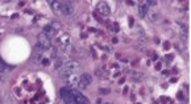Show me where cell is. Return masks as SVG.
Segmentation results:
<instances>
[{"instance_id":"9a60e30c","label":"cell","mask_w":191,"mask_h":104,"mask_svg":"<svg viewBox=\"0 0 191 104\" xmlns=\"http://www.w3.org/2000/svg\"><path fill=\"white\" fill-rule=\"evenodd\" d=\"M145 41H146L145 37H140V38H138V42H140V44H145Z\"/></svg>"},{"instance_id":"7c38bea8","label":"cell","mask_w":191,"mask_h":104,"mask_svg":"<svg viewBox=\"0 0 191 104\" xmlns=\"http://www.w3.org/2000/svg\"><path fill=\"white\" fill-rule=\"evenodd\" d=\"M132 78H133V81H144L145 79V76L142 74H140V73H133Z\"/></svg>"},{"instance_id":"2e32d148","label":"cell","mask_w":191,"mask_h":104,"mask_svg":"<svg viewBox=\"0 0 191 104\" xmlns=\"http://www.w3.org/2000/svg\"><path fill=\"white\" fill-rule=\"evenodd\" d=\"M104 104H112V103H104Z\"/></svg>"},{"instance_id":"7a4b0ae2","label":"cell","mask_w":191,"mask_h":104,"mask_svg":"<svg viewBox=\"0 0 191 104\" xmlns=\"http://www.w3.org/2000/svg\"><path fill=\"white\" fill-rule=\"evenodd\" d=\"M59 96L61 99L65 101L66 104H74V100H73V96H71V88L69 87H62L59 90Z\"/></svg>"},{"instance_id":"ba28073f","label":"cell","mask_w":191,"mask_h":104,"mask_svg":"<svg viewBox=\"0 0 191 104\" xmlns=\"http://www.w3.org/2000/svg\"><path fill=\"white\" fill-rule=\"evenodd\" d=\"M148 2H141L138 4V15L140 17H145L146 13H148Z\"/></svg>"},{"instance_id":"277c9868","label":"cell","mask_w":191,"mask_h":104,"mask_svg":"<svg viewBox=\"0 0 191 104\" xmlns=\"http://www.w3.org/2000/svg\"><path fill=\"white\" fill-rule=\"evenodd\" d=\"M91 83H92V78H91V75L87 74V73H85V74H82V75L79 76L78 87H79L80 90H85V88H87L88 86H90Z\"/></svg>"},{"instance_id":"52a82bcc","label":"cell","mask_w":191,"mask_h":104,"mask_svg":"<svg viewBox=\"0 0 191 104\" xmlns=\"http://www.w3.org/2000/svg\"><path fill=\"white\" fill-rule=\"evenodd\" d=\"M96 11L99 12L101 16H108V15L111 13L110 5H108L106 2H100V3H98V5H96Z\"/></svg>"},{"instance_id":"9c48e42d","label":"cell","mask_w":191,"mask_h":104,"mask_svg":"<svg viewBox=\"0 0 191 104\" xmlns=\"http://www.w3.org/2000/svg\"><path fill=\"white\" fill-rule=\"evenodd\" d=\"M148 18H149V21H152V23H154V21H157L158 20V17H160V13L156 11V9H148Z\"/></svg>"},{"instance_id":"5bb4252c","label":"cell","mask_w":191,"mask_h":104,"mask_svg":"<svg viewBox=\"0 0 191 104\" xmlns=\"http://www.w3.org/2000/svg\"><path fill=\"white\" fill-rule=\"evenodd\" d=\"M4 69H5V65H4V62L2 60H0V73H3Z\"/></svg>"},{"instance_id":"8fae6325","label":"cell","mask_w":191,"mask_h":104,"mask_svg":"<svg viewBox=\"0 0 191 104\" xmlns=\"http://www.w3.org/2000/svg\"><path fill=\"white\" fill-rule=\"evenodd\" d=\"M50 5H52L53 11L55 12L57 15H62L61 13V8H62V3L61 2H52V3H50Z\"/></svg>"},{"instance_id":"5b68a950","label":"cell","mask_w":191,"mask_h":104,"mask_svg":"<svg viewBox=\"0 0 191 104\" xmlns=\"http://www.w3.org/2000/svg\"><path fill=\"white\" fill-rule=\"evenodd\" d=\"M38 44H40L45 50H46V49H50V48H52V45H53L52 38L48 37L45 33H44V32L38 34Z\"/></svg>"},{"instance_id":"6da1fadb","label":"cell","mask_w":191,"mask_h":104,"mask_svg":"<svg viewBox=\"0 0 191 104\" xmlns=\"http://www.w3.org/2000/svg\"><path fill=\"white\" fill-rule=\"evenodd\" d=\"M71 96H73L74 104H90V100H88L83 94H80L78 90L71 88Z\"/></svg>"},{"instance_id":"3957f363","label":"cell","mask_w":191,"mask_h":104,"mask_svg":"<svg viewBox=\"0 0 191 104\" xmlns=\"http://www.w3.org/2000/svg\"><path fill=\"white\" fill-rule=\"evenodd\" d=\"M63 81L66 83V87L71 88V87H75L78 86V82H79V75H76L75 73L73 74H69L66 76H63Z\"/></svg>"},{"instance_id":"30bf717a","label":"cell","mask_w":191,"mask_h":104,"mask_svg":"<svg viewBox=\"0 0 191 104\" xmlns=\"http://www.w3.org/2000/svg\"><path fill=\"white\" fill-rule=\"evenodd\" d=\"M44 33H45L48 37H54L55 36V28L53 27V25H46L45 28H44Z\"/></svg>"},{"instance_id":"8992f818","label":"cell","mask_w":191,"mask_h":104,"mask_svg":"<svg viewBox=\"0 0 191 104\" xmlns=\"http://www.w3.org/2000/svg\"><path fill=\"white\" fill-rule=\"evenodd\" d=\"M74 11H75V8H74L73 3H70V2H63L62 3V8H61V13L62 15L69 16V15L74 13Z\"/></svg>"},{"instance_id":"4fadbf2b","label":"cell","mask_w":191,"mask_h":104,"mask_svg":"<svg viewBox=\"0 0 191 104\" xmlns=\"http://www.w3.org/2000/svg\"><path fill=\"white\" fill-rule=\"evenodd\" d=\"M99 92L101 95H108L110 94V88H99Z\"/></svg>"}]
</instances>
